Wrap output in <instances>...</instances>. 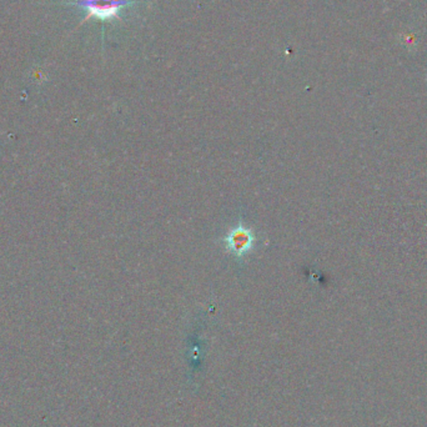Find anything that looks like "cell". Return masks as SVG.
Masks as SVG:
<instances>
[{"label":"cell","instance_id":"7a4b0ae2","mask_svg":"<svg viewBox=\"0 0 427 427\" xmlns=\"http://www.w3.org/2000/svg\"><path fill=\"white\" fill-rule=\"evenodd\" d=\"M231 244L234 245V249L237 251H245V246L250 245V237L245 232H237L235 234V239H232Z\"/></svg>","mask_w":427,"mask_h":427},{"label":"cell","instance_id":"6da1fadb","mask_svg":"<svg viewBox=\"0 0 427 427\" xmlns=\"http://www.w3.org/2000/svg\"><path fill=\"white\" fill-rule=\"evenodd\" d=\"M139 1L135 0H79L68 5H75L86 13L85 19L97 18L102 21L112 20L120 18V11L125 6L135 5Z\"/></svg>","mask_w":427,"mask_h":427}]
</instances>
